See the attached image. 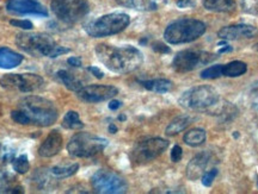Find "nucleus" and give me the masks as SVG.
<instances>
[{
  "label": "nucleus",
  "instance_id": "obj_1",
  "mask_svg": "<svg viewBox=\"0 0 258 194\" xmlns=\"http://www.w3.org/2000/svg\"><path fill=\"white\" fill-rule=\"evenodd\" d=\"M98 60L111 72L127 74L137 70L144 62V55L132 45L115 47L109 44H99L96 47Z\"/></svg>",
  "mask_w": 258,
  "mask_h": 194
},
{
  "label": "nucleus",
  "instance_id": "obj_2",
  "mask_svg": "<svg viewBox=\"0 0 258 194\" xmlns=\"http://www.w3.org/2000/svg\"><path fill=\"white\" fill-rule=\"evenodd\" d=\"M19 49L35 57H54L70 53V49L61 47L49 35L42 32H21L16 36Z\"/></svg>",
  "mask_w": 258,
  "mask_h": 194
},
{
  "label": "nucleus",
  "instance_id": "obj_3",
  "mask_svg": "<svg viewBox=\"0 0 258 194\" xmlns=\"http://www.w3.org/2000/svg\"><path fill=\"white\" fill-rule=\"evenodd\" d=\"M19 110L25 112L31 124L40 127H50L59 117L55 105L38 95H29L22 99L19 102Z\"/></svg>",
  "mask_w": 258,
  "mask_h": 194
},
{
  "label": "nucleus",
  "instance_id": "obj_4",
  "mask_svg": "<svg viewBox=\"0 0 258 194\" xmlns=\"http://www.w3.org/2000/svg\"><path fill=\"white\" fill-rule=\"evenodd\" d=\"M206 24L199 19L183 18L171 23L164 32V40L170 44H183L198 40L206 32Z\"/></svg>",
  "mask_w": 258,
  "mask_h": 194
},
{
  "label": "nucleus",
  "instance_id": "obj_5",
  "mask_svg": "<svg viewBox=\"0 0 258 194\" xmlns=\"http://www.w3.org/2000/svg\"><path fill=\"white\" fill-rule=\"evenodd\" d=\"M131 18L122 12H114L90 21L84 25V30L91 37L101 38L120 34L128 27Z\"/></svg>",
  "mask_w": 258,
  "mask_h": 194
},
{
  "label": "nucleus",
  "instance_id": "obj_6",
  "mask_svg": "<svg viewBox=\"0 0 258 194\" xmlns=\"http://www.w3.org/2000/svg\"><path fill=\"white\" fill-rule=\"evenodd\" d=\"M219 99V93L212 86H196L182 93L178 99V104L183 109L202 111L217 105Z\"/></svg>",
  "mask_w": 258,
  "mask_h": 194
},
{
  "label": "nucleus",
  "instance_id": "obj_7",
  "mask_svg": "<svg viewBox=\"0 0 258 194\" xmlns=\"http://www.w3.org/2000/svg\"><path fill=\"white\" fill-rule=\"evenodd\" d=\"M108 145V140L91 135L89 132H79L71 138L67 144V151L72 157H92L103 151Z\"/></svg>",
  "mask_w": 258,
  "mask_h": 194
},
{
  "label": "nucleus",
  "instance_id": "obj_8",
  "mask_svg": "<svg viewBox=\"0 0 258 194\" xmlns=\"http://www.w3.org/2000/svg\"><path fill=\"white\" fill-rule=\"evenodd\" d=\"M50 9L59 21L70 25L82 21L90 11L86 0H53Z\"/></svg>",
  "mask_w": 258,
  "mask_h": 194
},
{
  "label": "nucleus",
  "instance_id": "obj_9",
  "mask_svg": "<svg viewBox=\"0 0 258 194\" xmlns=\"http://www.w3.org/2000/svg\"><path fill=\"white\" fill-rule=\"evenodd\" d=\"M215 54L199 49H185L176 54L172 61V68L178 73H188L196 68L206 66V64L217 60Z\"/></svg>",
  "mask_w": 258,
  "mask_h": 194
},
{
  "label": "nucleus",
  "instance_id": "obj_10",
  "mask_svg": "<svg viewBox=\"0 0 258 194\" xmlns=\"http://www.w3.org/2000/svg\"><path fill=\"white\" fill-rule=\"evenodd\" d=\"M169 148V141L160 137L144 140L135 145L131 153V161L134 164H145L159 157Z\"/></svg>",
  "mask_w": 258,
  "mask_h": 194
},
{
  "label": "nucleus",
  "instance_id": "obj_11",
  "mask_svg": "<svg viewBox=\"0 0 258 194\" xmlns=\"http://www.w3.org/2000/svg\"><path fill=\"white\" fill-rule=\"evenodd\" d=\"M92 188L101 194H121L128 189V183L123 177L111 170L101 169L91 177Z\"/></svg>",
  "mask_w": 258,
  "mask_h": 194
},
{
  "label": "nucleus",
  "instance_id": "obj_12",
  "mask_svg": "<svg viewBox=\"0 0 258 194\" xmlns=\"http://www.w3.org/2000/svg\"><path fill=\"white\" fill-rule=\"evenodd\" d=\"M0 85L9 90L30 93L40 89L44 85V80L36 74H5L0 79Z\"/></svg>",
  "mask_w": 258,
  "mask_h": 194
},
{
  "label": "nucleus",
  "instance_id": "obj_13",
  "mask_svg": "<svg viewBox=\"0 0 258 194\" xmlns=\"http://www.w3.org/2000/svg\"><path fill=\"white\" fill-rule=\"evenodd\" d=\"M118 89L110 85H90L77 92L78 98L85 103H102L117 95Z\"/></svg>",
  "mask_w": 258,
  "mask_h": 194
},
{
  "label": "nucleus",
  "instance_id": "obj_14",
  "mask_svg": "<svg viewBox=\"0 0 258 194\" xmlns=\"http://www.w3.org/2000/svg\"><path fill=\"white\" fill-rule=\"evenodd\" d=\"M9 12L15 15H34L48 17V10L37 0H9L6 4Z\"/></svg>",
  "mask_w": 258,
  "mask_h": 194
},
{
  "label": "nucleus",
  "instance_id": "obj_15",
  "mask_svg": "<svg viewBox=\"0 0 258 194\" xmlns=\"http://www.w3.org/2000/svg\"><path fill=\"white\" fill-rule=\"evenodd\" d=\"M258 34L257 28L247 24H235L222 28L218 36L224 41H235L240 38H253Z\"/></svg>",
  "mask_w": 258,
  "mask_h": 194
},
{
  "label": "nucleus",
  "instance_id": "obj_16",
  "mask_svg": "<svg viewBox=\"0 0 258 194\" xmlns=\"http://www.w3.org/2000/svg\"><path fill=\"white\" fill-rule=\"evenodd\" d=\"M62 136H61L60 132L57 130L50 131L43 143L38 148V155L41 157L55 156L56 154H59L61 148H62Z\"/></svg>",
  "mask_w": 258,
  "mask_h": 194
},
{
  "label": "nucleus",
  "instance_id": "obj_17",
  "mask_svg": "<svg viewBox=\"0 0 258 194\" xmlns=\"http://www.w3.org/2000/svg\"><path fill=\"white\" fill-rule=\"evenodd\" d=\"M209 160H211V154L207 153V151L196 155L186 166V176H188V179L191 181L201 179L203 173L206 172Z\"/></svg>",
  "mask_w": 258,
  "mask_h": 194
},
{
  "label": "nucleus",
  "instance_id": "obj_18",
  "mask_svg": "<svg viewBox=\"0 0 258 194\" xmlns=\"http://www.w3.org/2000/svg\"><path fill=\"white\" fill-rule=\"evenodd\" d=\"M17 194L24 193L23 187L18 183V179L15 174L8 170L0 169V194Z\"/></svg>",
  "mask_w": 258,
  "mask_h": 194
},
{
  "label": "nucleus",
  "instance_id": "obj_19",
  "mask_svg": "<svg viewBox=\"0 0 258 194\" xmlns=\"http://www.w3.org/2000/svg\"><path fill=\"white\" fill-rule=\"evenodd\" d=\"M23 55L16 53L6 47L0 48V68L3 69H12V68L18 67L23 62Z\"/></svg>",
  "mask_w": 258,
  "mask_h": 194
},
{
  "label": "nucleus",
  "instance_id": "obj_20",
  "mask_svg": "<svg viewBox=\"0 0 258 194\" xmlns=\"http://www.w3.org/2000/svg\"><path fill=\"white\" fill-rule=\"evenodd\" d=\"M203 6L208 11L218 14H230L237 8L234 0H203Z\"/></svg>",
  "mask_w": 258,
  "mask_h": 194
},
{
  "label": "nucleus",
  "instance_id": "obj_21",
  "mask_svg": "<svg viewBox=\"0 0 258 194\" xmlns=\"http://www.w3.org/2000/svg\"><path fill=\"white\" fill-rule=\"evenodd\" d=\"M53 174H51L50 170L46 169L44 172L43 169H38L37 172L34 173V180L35 186H37L41 190H48V189H53L55 187V179H53Z\"/></svg>",
  "mask_w": 258,
  "mask_h": 194
},
{
  "label": "nucleus",
  "instance_id": "obj_22",
  "mask_svg": "<svg viewBox=\"0 0 258 194\" xmlns=\"http://www.w3.org/2000/svg\"><path fill=\"white\" fill-rule=\"evenodd\" d=\"M56 76L57 79H59L64 86H66V88L72 90V92L77 93L84 87L83 82L80 81L78 77L74 75V74L67 72V70L64 69L59 70V72L56 73Z\"/></svg>",
  "mask_w": 258,
  "mask_h": 194
},
{
  "label": "nucleus",
  "instance_id": "obj_23",
  "mask_svg": "<svg viewBox=\"0 0 258 194\" xmlns=\"http://www.w3.org/2000/svg\"><path fill=\"white\" fill-rule=\"evenodd\" d=\"M191 122H192V118L190 117V116L183 115V116H179V117H176L169 125H167L165 134L167 136L178 135L179 132L185 130V129L191 124Z\"/></svg>",
  "mask_w": 258,
  "mask_h": 194
},
{
  "label": "nucleus",
  "instance_id": "obj_24",
  "mask_svg": "<svg viewBox=\"0 0 258 194\" xmlns=\"http://www.w3.org/2000/svg\"><path fill=\"white\" fill-rule=\"evenodd\" d=\"M145 88L156 93H167L172 88V82L167 79H154L147 80V81H141Z\"/></svg>",
  "mask_w": 258,
  "mask_h": 194
},
{
  "label": "nucleus",
  "instance_id": "obj_25",
  "mask_svg": "<svg viewBox=\"0 0 258 194\" xmlns=\"http://www.w3.org/2000/svg\"><path fill=\"white\" fill-rule=\"evenodd\" d=\"M206 138H207L206 131L203 129L196 128L186 132L183 140H184V143L189 145V147H199V145H202L205 143Z\"/></svg>",
  "mask_w": 258,
  "mask_h": 194
},
{
  "label": "nucleus",
  "instance_id": "obj_26",
  "mask_svg": "<svg viewBox=\"0 0 258 194\" xmlns=\"http://www.w3.org/2000/svg\"><path fill=\"white\" fill-rule=\"evenodd\" d=\"M117 3L124 8L146 11V10H157V4L153 0H117Z\"/></svg>",
  "mask_w": 258,
  "mask_h": 194
},
{
  "label": "nucleus",
  "instance_id": "obj_27",
  "mask_svg": "<svg viewBox=\"0 0 258 194\" xmlns=\"http://www.w3.org/2000/svg\"><path fill=\"white\" fill-rule=\"evenodd\" d=\"M247 70L246 63L243 61H232V62L224 64V76L238 77L244 75Z\"/></svg>",
  "mask_w": 258,
  "mask_h": 194
},
{
  "label": "nucleus",
  "instance_id": "obj_28",
  "mask_svg": "<svg viewBox=\"0 0 258 194\" xmlns=\"http://www.w3.org/2000/svg\"><path fill=\"white\" fill-rule=\"evenodd\" d=\"M62 127L67 130H78L84 128V123L80 121L78 112L69 111L63 117Z\"/></svg>",
  "mask_w": 258,
  "mask_h": 194
},
{
  "label": "nucleus",
  "instance_id": "obj_29",
  "mask_svg": "<svg viewBox=\"0 0 258 194\" xmlns=\"http://www.w3.org/2000/svg\"><path fill=\"white\" fill-rule=\"evenodd\" d=\"M79 169V164L78 163H73L71 164V166H67V167H54L51 168L50 172L53 174L54 177H56V179H64V177H70L76 174L78 172Z\"/></svg>",
  "mask_w": 258,
  "mask_h": 194
},
{
  "label": "nucleus",
  "instance_id": "obj_30",
  "mask_svg": "<svg viewBox=\"0 0 258 194\" xmlns=\"http://www.w3.org/2000/svg\"><path fill=\"white\" fill-rule=\"evenodd\" d=\"M200 76L205 80H213L224 76V64H214V66L206 68L202 70Z\"/></svg>",
  "mask_w": 258,
  "mask_h": 194
},
{
  "label": "nucleus",
  "instance_id": "obj_31",
  "mask_svg": "<svg viewBox=\"0 0 258 194\" xmlns=\"http://www.w3.org/2000/svg\"><path fill=\"white\" fill-rule=\"evenodd\" d=\"M12 167H14V170L18 174H25L29 172L30 169V163L28 161L27 155H21V156L15 157L14 161H12Z\"/></svg>",
  "mask_w": 258,
  "mask_h": 194
},
{
  "label": "nucleus",
  "instance_id": "obj_32",
  "mask_svg": "<svg viewBox=\"0 0 258 194\" xmlns=\"http://www.w3.org/2000/svg\"><path fill=\"white\" fill-rule=\"evenodd\" d=\"M241 8L246 14L258 15V0H240Z\"/></svg>",
  "mask_w": 258,
  "mask_h": 194
},
{
  "label": "nucleus",
  "instance_id": "obj_33",
  "mask_svg": "<svg viewBox=\"0 0 258 194\" xmlns=\"http://www.w3.org/2000/svg\"><path fill=\"white\" fill-rule=\"evenodd\" d=\"M218 175V169L217 168H213V169L208 170V172H205L203 173V175L201 176V182L203 186L206 187H209L212 186V183L214 182L215 177Z\"/></svg>",
  "mask_w": 258,
  "mask_h": 194
},
{
  "label": "nucleus",
  "instance_id": "obj_34",
  "mask_svg": "<svg viewBox=\"0 0 258 194\" xmlns=\"http://www.w3.org/2000/svg\"><path fill=\"white\" fill-rule=\"evenodd\" d=\"M11 118L14 119L16 123H18V124H23V125L31 124L30 119H29L28 116L25 115V112L22 111V110H15V111H12Z\"/></svg>",
  "mask_w": 258,
  "mask_h": 194
},
{
  "label": "nucleus",
  "instance_id": "obj_35",
  "mask_svg": "<svg viewBox=\"0 0 258 194\" xmlns=\"http://www.w3.org/2000/svg\"><path fill=\"white\" fill-rule=\"evenodd\" d=\"M10 24L12 27L23 29V30H32L34 29V24L30 21H27V19H12Z\"/></svg>",
  "mask_w": 258,
  "mask_h": 194
},
{
  "label": "nucleus",
  "instance_id": "obj_36",
  "mask_svg": "<svg viewBox=\"0 0 258 194\" xmlns=\"http://www.w3.org/2000/svg\"><path fill=\"white\" fill-rule=\"evenodd\" d=\"M15 157H16V151L14 149H11V148L6 147L5 149L3 150L2 156H0V161H2L3 163H9V162H12Z\"/></svg>",
  "mask_w": 258,
  "mask_h": 194
},
{
  "label": "nucleus",
  "instance_id": "obj_37",
  "mask_svg": "<svg viewBox=\"0 0 258 194\" xmlns=\"http://www.w3.org/2000/svg\"><path fill=\"white\" fill-rule=\"evenodd\" d=\"M182 156H183L182 148L176 144L175 147L172 148V150H171V161H172V162H179V161L182 160Z\"/></svg>",
  "mask_w": 258,
  "mask_h": 194
},
{
  "label": "nucleus",
  "instance_id": "obj_38",
  "mask_svg": "<svg viewBox=\"0 0 258 194\" xmlns=\"http://www.w3.org/2000/svg\"><path fill=\"white\" fill-rule=\"evenodd\" d=\"M152 49L154 51H157V53H160V54H169L170 53V48L167 47V45L160 43V42H156V43L152 44Z\"/></svg>",
  "mask_w": 258,
  "mask_h": 194
},
{
  "label": "nucleus",
  "instance_id": "obj_39",
  "mask_svg": "<svg viewBox=\"0 0 258 194\" xmlns=\"http://www.w3.org/2000/svg\"><path fill=\"white\" fill-rule=\"evenodd\" d=\"M195 2L194 0H178L177 2V6L179 9H188V8H194L195 6Z\"/></svg>",
  "mask_w": 258,
  "mask_h": 194
},
{
  "label": "nucleus",
  "instance_id": "obj_40",
  "mask_svg": "<svg viewBox=\"0 0 258 194\" xmlns=\"http://www.w3.org/2000/svg\"><path fill=\"white\" fill-rule=\"evenodd\" d=\"M88 70L92 74L93 76H96L97 79H103V77H104V73H103L99 68L91 66V67H88Z\"/></svg>",
  "mask_w": 258,
  "mask_h": 194
},
{
  "label": "nucleus",
  "instance_id": "obj_41",
  "mask_svg": "<svg viewBox=\"0 0 258 194\" xmlns=\"http://www.w3.org/2000/svg\"><path fill=\"white\" fill-rule=\"evenodd\" d=\"M67 63H69L70 66L77 67V68H79V67L83 66L82 59H80V57H78V56H72V57H70V59L67 60Z\"/></svg>",
  "mask_w": 258,
  "mask_h": 194
},
{
  "label": "nucleus",
  "instance_id": "obj_42",
  "mask_svg": "<svg viewBox=\"0 0 258 194\" xmlns=\"http://www.w3.org/2000/svg\"><path fill=\"white\" fill-rule=\"evenodd\" d=\"M109 109L112 110V111H116V110H118L122 106V103L120 100H111L110 103H109Z\"/></svg>",
  "mask_w": 258,
  "mask_h": 194
},
{
  "label": "nucleus",
  "instance_id": "obj_43",
  "mask_svg": "<svg viewBox=\"0 0 258 194\" xmlns=\"http://www.w3.org/2000/svg\"><path fill=\"white\" fill-rule=\"evenodd\" d=\"M233 49H232V47H230V45H225L224 48H221L220 50H219V54H224V53H228V51H232Z\"/></svg>",
  "mask_w": 258,
  "mask_h": 194
},
{
  "label": "nucleus",
  "instance_id": "obj_44",
  "mask_svg": "<svg viewBox=\"0 0 258 194\" xmlns=\"http://www.w3.org/2000/svg\"><path fill=\"white\" fill-rule=\"evenodd\" d=\"M109 132H110V134H116V132H117V127H116L115 124H110L109 125Z\"/></svg>",
  "mask_w": 258,
  "mask_h": 194
},
{
  "label": "nucleus",
  "instance_id": "obj_45",
  "mask_svg": "<svg viewBox=\"0 0 258 194\" xmlns=\"http://www.w3.org/2000/svg\"><path fill=\"white\" fill-rule=\"evenodd\" d=\"M125 118H127V117H125V116L124 115H120V116H118V121H125Z\"/></svg>",
  "mask_w": 258,
  "mask_h": 194
},
{
  "label": "nucleus",
  "instance_id": "obj_46",
  "mask_svg": "<svg viewBox=\"0 0 258 194\" xmlns=\"http://www.w3.org/2000/svg\"><path fill=\"white\" fill-rule=\"evenodd\" d=\"M233 136H234V137H235V138H238V137H239V135H238V134H237V132H234V134H233Z\"/></svg>",
  "mask_w": 258,
  "mask_h": 194
},
{
  "label": "nucleus",
  "instance_id": "obj_47",
  "mask_svg": "<svg viewBox=\"0 0 258 194\" xmlns=\"http://www.w3.org/2000/svg\"><path fill=\"white\" fill-rule=\"evenodd\" d=\"M256 50H257V53H258V43L256 44Z\"/></svg>",
  "mask_w": 258,
  "mask_h": 194
},
{
  "label": "nucleus",
  "instance_id": "obj_48",
  "mask_svg": "<svg viewBox=\"0 0 258 194\" xmlns=\"http://www.w3.org/2000/svg\"><path fill=\"white\" fill-rule=\"evenodd\" d=\"M0 148H2V145H0Z\"/></svg>",
  "mask_w": 258,
  "mask_h": 194
}]
</instances>
